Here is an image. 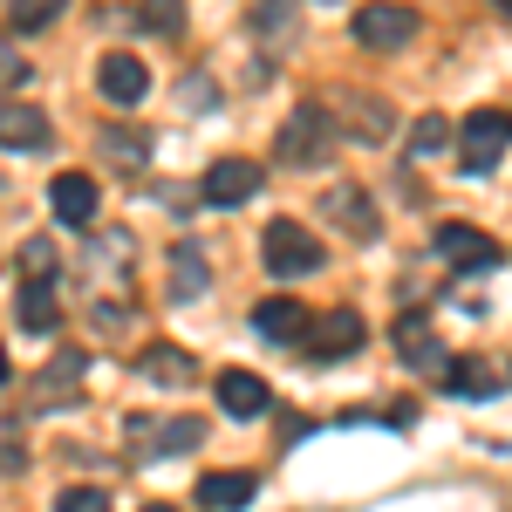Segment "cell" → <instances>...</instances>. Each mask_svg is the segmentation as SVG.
<instances>
[{
    "label": "cell",
    "mask_w": 512,
    "mask_h": 512,
    "mask_svg": "<svg viewBox=\"0 0 512 512\" xmlns=\"http://www.w3.org/2000/svg\"><path fill=\"white\" fill-rule=\"evenodd\" d=\"M437 253L458 267V274H492L506 253H499V239L472 233V226H437Z\"/></svg>",
    "instance_id": "cell-6"
},
{
    "label": "cell",
    "mask_w": 512,
    "mask_h": 512,
    "mask_svg": "<svg viewBox=\"0 0 512 512\" xmlns=\"http://www.w3.org/2000/svg\"><path fill=\"white\" fill-rule=\"evenodd\" d=\"M48 21H55V0H35V7H14V14H7L14 35H21V28H48Z\"/></svg>",
    "instance_id": "cell-26"
},
{
    "label": "cell",
    "mask_w": 512,
    "mask_h": 512,
    "mask_svg": "<svg viewBox=\"0 0 512 512\" xmlns=\"http://www.w3.org/2000/svg\"><path fill=\"white\" fill-rule=\"evenodd\" d=\"M96 89H103L110 103H144V89H151V69H144L130 48H110V55L96 62Z\"/></svg>",
    "instance_id": "cell-8"
},
{
    "label": "cell",
    "mask_w": 512,
    "mask_h": 512,
    "mask_svg": "<svg viewBox=\"0 0 512 512\" xmlns=\"http://www.w3.org/2000/svg\"><path fill=\"white\" fill-rule=\"evenodd\" d=\"M512 144V117L499 110H472L465 130H458V158H465V178H485V171H499V151Z\"/></svg>",
    "instance_id": "cell-2"
},
{
    "label": "cell",
    "mask_w": 512,
    "mask_h": 512,
    "mask_svg": "<svg viewBox=\"0 0 512 512\" xmlns=\"http://www.w3.org/2000/svg\"><path fill=\"white\" fill-rule=\"evenodd\" d=\"M274 151H280V164H328V151H335V123H328V110H294Z\"/></svg>",
    "instance_id": "cell-4"
},
{
    "label": "cell",
    "mask_w": 512,
    "mask_h": 512,
    "mask_svg": "<svg viewBox=\"0 0 512 512\" xmlns=\"http://www.w3.org/2000/svg\"><path fill=\"white\" fill-rule=\"evenodd\" d=\"M14 267H21L28 280H48V274H55V253H48V246L35 239V246H21V260H14Z\"/></svg>",
    "instance_id": "cell-25"
},
{
    "label": "cell",
    "mask_w": 512,
    "mask_h": 512,
    "mask_svg": "<svg viewBox=\"0 0 512 512\" xmlns=\"http://www.w3.org/2000/svg\"><path fill=\"white\" fill-rule=\"evenodd\" d=\"M451 396H472V403H485V396H499V369L492 362H451Z\"/></svg>",
    "instance_id": "cell-19"
},
{
    "label": "cell",
    "mask_w": 512,
    "mask_h": 512,
    "mask_svg": "<svg viewBox=\"0 0 512 512\" xmlns=\"http://www.w3.org/2000/svg\"><path fill=\"white\" fill-rule=\"evenodd\" d=\"M362 335H369V328H362V315H355V308H335V315H321V321H315V335H308V355H315V362L355 355V349H362Z\"/></svg>",
    "instance_id": "cell-10"
},
{
    "label": "cell",
    "mask_w": 512,
    "mask_h": 512,
    "mask_svg": "<svg viewBox=\"0 0 512 512\" xmlns=\"http://www.w3.org/2000/svg\"><path fill=\"white\" fill-rule=\"evenodd\" d=\"M253 192H260V164L253 158H219L212 171H205V185H198L205 205H246Z\"/></svg>",
    "instance_id": "cell-7"
},
{
    "label": "cell",
    "mask_w": 512,
    "mask_h": 512,
    "mask_svg": "<svg viewBox=\"0 0 512 512\" xmlns=\"http://www.w3.org/2000/svg\"><path fill=\"white\" fill-rule=\"evenodd\" d=\"M396 349H403V362L444 369V349H437V335H431V321H424V315H403V321H396Z\"/></svg>",
    "instance_id": "cell-18"
},
{
    "label": "cell",
    "mask_w": 512,
    "mask_h": 512,
    "mask_svg": "<svg viewBox=\"0 0 512 512\" xmlns=\"http://www.w3.org/2000/svg\"><path fill=\"white\" fill-rule=\"evenodd\" d=\"M123 437H130V451H144V458H178V451L205 444V424H198V417H130Z\"/></svg>",
    "instance_id": "cell-3"
},
{
    "label": "cell",
    "mask_w": 512,
    "mask_h": 512,
    "mask_svg": "<svg viewBox=\"0 0 512 512\" xmlns=\"http://www.w3.org/2000/svg\"><path fill=\"white\" fill-rule=\"evenodd\" d=\"M321 212H328V219H342V233H349V239H376V233H383L369 192H355V185H335V192L321 198Z\"/></svg>",
    "instance_id": "cell-13"
},
{
    "label": "cell",
    "mask_w": 512,
    "mask_h": 512,
    "mask_svg": "<svg viewBox=\"0 0 512 512\" xmlns=\"http://www.w3.org/2000/svg\"><path fill=\"white\" fill-rule=\"evenodd\" d=\"M192 294H205V260L192 246H171V301H192Z\"/></svg>",
    "instance_id": "cell-20"
},
{
    "label": "cell",
    "mask_w": 512,
    "mask_h": 512,
    "mask_svg": "<svg viewBox=\"0 0 512 512\" xmlns=\"http://www.w3.org/2000/svg\"><path fill=\"white\" fill-rule=\"evenodd\" d=\"M260 253H267V274H274V280H301V274H315L321 260H328L321 239L308 233L301 219H274L267 239H260Z\"/></svg>",
    "instance_id": "cell-1"
},
{
    "label": "cell",
    "mask_w": 512,
    "mask_h": 512,
    "mask_svg": "<svg viewBox=\"0 0 512 512\" xmlns=\"http://www.w3.org/2000/svg\"><path fill=\"white\" fill-rule=\"evenodd\" d=\"M253 328H260L267 342H294V335H308L315 321L301 315V301H260V308H253Z\"/></svg>",
    "instance_id": "cell-17"
},
{
    "label": "cell",
    "mask_w": 512,
    "mask_h": 512,
    "mask_svg": "<svg viewBox=\"0 0 512 512\" xmlns=\"http://www.w3.org/2000/svg\"><path fill=\"white\" fill-rule=\"evenodd\" d=\"M21 472V424H7V478Z\"/></svg>",
    "instance_id": "cell-27"
},
{
    "label": "cell",
    "mask_w": 512,
    "mask_h": 512,
    "mask_svg": "<svg viewBox=\"0 0 512 512\" xmlns=\"http://www.w3.org/2000/svg\"><path fill=\"white\" fill-rule=\"evenodd\" d=\"M506 21H512V0H506Z\"/></svg>",
    "instance_id": "cell-29"
},
{
    "label": "cell",
    "mask_w": 512,
    "mask_h": 512,
    "mask_svg": "<svg viewBox=\"0 0 512 512\" xmlns=\"http://www.w3.org/2000/svg\"><path fill=\"white\" fill-rule=\"evenodd\" d=\"M137 376H144V383H158V390H192V355L185 349H144L137 355Z\"/></svg>",
    "instance_id": "cell-14"
},
{
    "label": "cell",
    "mask_w": 512,
    "mask_h": 512,
    "mask_svg": "<svg viewBox=\"0 0 512 512\" xmlns=\"http://www.w3.org/2000/svg\"><path fill=\"white\" fill-rule=\"evenodd\" d=\"M253 499V472H205L198 478V506L205 512H239Z\"/></svg>",
    "instance_id": "cell-15"
},
{
    "label": "cell",
    "mask_w": 512,
    "mask_h": 512,
    "mask_svg": "<svg viewBox=\"0 0 512 512\" xmlns=\"http://www.w3.org/2000/svg\"><path fill=\"white\" fill-rule=\"evenodd\" d=\"M41 144H48V123L21 103H7V151H41Z\"/></svg>",
    "instance_id": "cell-21"
},
{
    "label": "cell",
    "mask_w": 512,
    "mask_h": 512,
    "mask_svg": "<svg viewBox=\"0 0 512 512\" xmlns=\"http://www.w3.org/2000/svg\"><path fill=\"white\" fill-rule=\"evenodd\" d=\"M219 410H226V417H267V410H274V390H267L253 369H226V376H219Z\"/></svg>",
    "instance_id": "cell-12"
},
{
    "label": "cell",
    "mask_w": 512,
    "mask_h": 512,
    "mask_svg": "<svg viewBox=\"0 0 512 512\" xmlns=\"http://www.w3.org/2000/svg\"><path fill=\"white\" fill-rule=\"evenodd\" d=\"M55 512H110V492H96V485H69V492L55 499Z\"/></svg>",
    "instance_id": "cell-24"
},
{
    "label": "cell",
    "mask_w": 512,
    "mask_h": 512,
    "mask_svg": "<svg viewBox=\"0 0 512 512\" xmlns=\"http://www.w3.org/2000/svg\"><path fill=\"white\" fill-rule=\"evenodd\" d=\"M355 130H362V137H369V144H383V137H390V110H383V103H376V96H362V103H355Z\"/></svg>",
    "instance_id": "cell-23"
},
{
    "label": "cell",
    "mask_w": 512,
    "mask_h": 512,
    "mask_svg": "<svg viewBox=\"0 0 512 512\" xmlns=\"http://www.w3.org/2000/svg\"><path fill=\"white\" fill-rule=\"evenodd\" d=\"M444 144H451V123L444 117H424L417 130H410V151H417V158H431V151H444Z\"/></svg>",
    "instance_id": "cell-22"
},
{
    "label": "cell",
    "mask_w": 512,
    "mask_h": 512,
    "mask_svg": "<svg viewBox=\"0 0 512 512\" xmlns=\"http://www.w3.org/2000/svg\"><path fill=\"white\" fill-rule=\"evenodd\" d=\"M82 376H89V355L82 349H62L35 383H28V410H69L82 396Z\"/></svg>",
    "instance_id": "cell-5"
},
{
    "label": "cell",
    "mask_w": 512,
    "mask_h": 512,
    "mask_svg": "<svg viewBox=\"0 0 512 512\" xmlns=\"http://www.w3.org/2000/svg\"><path fill=\"white\" fill-rule=\"evenodd\" d=\"M48 205H55L62 226H89V219H96V178H89V171H62V178L48 185Z\"/></svg>",
    "instance_id": "cell-11"
},
{
    "label": "cell",
    "mask_w": 512,
    "mask_h": 512,
    "mask_svg": "<svg viewBox=\"0 0 512 512\" xmlns=\"http://www.w3.org/2000/svg\"><path fill=\"white\" fill-rule=\"evenodd\" d=\"M144 512H171V506H144Z\"/></svg>",
    "instance_id": "cell-28"
},
{
    "label": "cell",
    "mask_w": 512,
    "mask_h": 512,
    "mask_svg": "<svg viewBox=\"0 0 512 512\" xmlns=\"http://www.w3.org/2000/svg\"><path fill=\"white\" fill-rule=\"evenodd\" d=\"M410 28H417L410 7H390V0H383V7H355V41H362V48H403Z\"/></svg>",
    "instance_id": "cell-9"
},
{
    "label": "cell",
    "mask_w": 512,
    "mask_h": 512,
    "mask_svg": "<svg viewBox=\"0 0 512 512\" xmlns=\"http://www.w3.org/2000/svg\"><path fill=\"white\" fill-rule=\"evenodd\" d=\"M14 315H21V328H28V335H48V328L62 321V308H55V280H21Z\"/></svg>",
    "instance_id": "cell-16"
}]
</instances>
